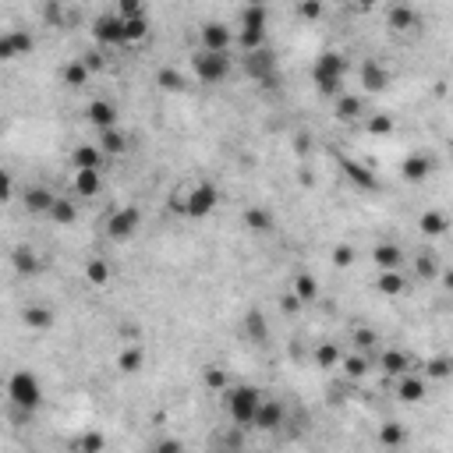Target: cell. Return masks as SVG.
<instances>
[{"label": "cell", "instance_id": "6da1fadb", "mask_svg": "<svg viewBox=\"0 0 453 453\" xmlns=\"http://www.w3.org/2000/svg\"><path fill=\"white\" fill-rule=\"evenodd\" d=\"M219 397H223L226 418H231L234 425H241V428L255 425V414H259V404H262V389H255L248 382H238V386H226Z\"/></svg>", "mask_w": 453, "mask_h": 453}, {"label": "cell", "instance_id": "7a4b0ae2", "mask_svg": "<svg viewBox=\"0 0 453 453\" xmlns=\"http://www.w3.org/2000/svg\"><path fill=\"white\" fill-rule=\"evenodd\" d=\"M8 400H11L22 414L40 411V404H43V382H40V375H32L29 368H18V372L8 379Z\"/></svg>", "mask_w": 453, "mask_h": 453}, {"label": "cell", "instance_id": "3957f363", "mask_svg": "<svg viewBox=\"0 0 453 453\" xmlns=\"http://www.w3.org/2000/svg\"><path fill=\"white\" fill-rule=\"evenodd\" d=\"M344 71H347V61H344L340 54L326 50V54H319L315 64H312V82H315L319 92L340 96V92H344V89H340V85H344Z\"/></svg>", "mask_w": 453, "mask_h": 453}, {"label": "cell", "instance_id": "277c9868", "mask_svg": "<svg viewBox=\"0 0 453 453\" xmlns=\"http://www.w3.org/2000/svg\"><path fill=\"white\" fill-rule=\"evenodd\" d=\"M216 202H219V191H216V184H209V181H198V184H191L181 198H177V209L188 216V219H205L212 209H216Z\"/></svg>", "mask_w": 453, "mask_h": 453}, {"label": "cell", "instance_id": "5b68a950", "mask_svg": "<svg viewBox=\"0 0 453 453\" xmlns=\"http://www.w3.org/2000/svg\"><path fill=\"white\" fill-rule=\"evenodd\" d=\"M191 71H195L198 82L216 85V82H223L226 75H231V54H212V50H202L198 47L191 54Z\"/></svg>", "mask_w": 453, "mask_h": 453}, {"label": "cell", "instance_id": "8992f818", "mask_svg": "<svg viewBox=\"0 0 453 453\" xmlns=\"http://www.w3.org/2000/svg\"><path fill=\"white\" fill-rule=\"evenodd\" d=\"M142 226V212H138V205H121V209H114L110 212V219H107V238H114V241H124V238H131L135 231Z\"/></svg>", "mask_w": 453, "mask_h": 453}, {"label": "cell", "instance_id": "52a82bcc", "mask_svg": "<svg viewBox=\"0 0 453 453\" xmlns=\"http://www.w3.org/2000/svg\"><path fill=\"white\" fill-rule=\"evenodd\" d=\"M245 75L255 78V82H262V85L270 89V85L277 82V57H273V50L262 47V50H255V54H245Z\"/></svg>", "mask_w": 453, "mask_h": 453}, {"label": "cell", "instance_id": "ba28073f", "mask_svg": "<svg viewBox=\"0 0 453 453\" xmlns=\"http://www.w3.org/2000/svg\"><path fill=\"white\" fill-rule=\"evenodd\" d=\"M92 40L103 47H124V18L117 11H103L92 22Z\"/></svg>", "mask_w": 453, "mask_h": 453}, {"label": "cell", "instance_id": "9c48e42d", "mask_svg": "<svg viewBox=\"0 0 453 453\" xmlns=\"http://www.w3.org/2000/svg\"><path fill=\"white\" fill-rule=\"evenodd\" d=\"M231 43H234V32L226 29L223 22H205V25H202V50L231 54Z\"/></svg>", "mask_w": 453, "mask_h": 453}, {"label": "cell", "instance_id": "30bf717a", "mask_svg": "<svg viewBox=\"0 0 453 453\" xmlns=\"http://www.w3.org/2000/svg\"><path fill=\"white\" fill-rule=\"evenodd\" d=\"M284 418H287V407H284V400L262 397V404H259V414H255V428H259V432H277V428L284 425Z\"/></svg>", "mask_w": 453, "mask_h": 453}, {"label": "cell", "instance_id": "8fae6325", "mask_svg": "<svg viewBox=\"0 0 453 453\" xmlns=\"http://www.w3.org/2000/svg\"><path fill=\"white\" fill-rule=\"evenodd\" d=\"M85 121L99 131H114L117 128V107L110 99H92V103H85Z\"/></svg>", "mask_w": 453, "mask_h": 453}, {"label": "cell", "instance_id": "7c38bea8", "mask_svg": "<svg viewBox=\"0 0 453 453\" xmlns=\"http://www.w3.org/2000/svg\"><path fill=\"white\" fill-rule=\"evenodd\" d=\"M32 47H36V43H32V36H29V32L11 29V32H4V36H0V61H15V57L29 54Z\"/></svg>", "mask_w": 453, "mask_h": 453}, {"label": "cell", "instance_id": "4fadbf2b", "mask_svg": "<svg viewBox=\"0 0 453 453\" xmlns=\"http://www.w3.org/2000/svg\"><path fill=\"white\" fill-rule=\"evenodd\" d=\"M432 167H435V159H432L428 152H411V156L400 163V174H404V181H411V184H421V181L432 174Z\"/></svg>", "mask_w": 453, "mask_h": 453}, {"label": "cell", "instance_id": "5bb4252c", "mask_svg": "<svg viewBox=\"0 0 453 453\" xmlns=\"http://www.w3.org/2000/svg\"><path fill=\"white\" fill-rule=\"evenodd\" d=\"M379 368H382L389 379H400V375L414 372V368H411V358H407L404 351H397V347H386V351L379 354Z\"/></svg>", "mask_w": 453, "mask_h": 453}, {"label": "cell", "instance_id": "9a60e30c", "mask_svg": "<svg viewBox=\"0 0 453 453\" xmlns=\"http://www.w3.org/2000/svg\"><path fill=\"white\" fill-rule=\"evenodd\" d=\"M425 375H414V372H407V375H400L397 379V397L404 400V404H421L425 400Z\"/></svg>", "mask_w": 453, "mask_h": 453}, {"label": "cell", "instance_id": "2e32d148", "mask_svg": "<svg viewBox=\"0 0 453 453\" xmlns=\"http://www.w3.org/2000/svg\"><path fill=\"white\" fill-rule=\"evenodd\" d=\"M372 262L379 266V273H386V270H400V266H404V248H400V245H393V241L375 245V248H372Z\"/></svg>", "mask_w": 453, "mask_h": 453}, {"label": "cell", "instance_id": "e0dca14e", "mask_svg": "<svg viewBox=\"0 0 453 453\" xmlns=\"http://www.w3.org/2000/svg\"><path fill=\"white\" fill-rule=\"evenodd\" d=\"M361 82H365V89H368V92H382V89L389 85V71H386L379 61H372V57H368V61L361 64Z\"/></svg>", "mask_w": 453, "mask_h": 453}, {"label": "cell", "instance_id": "ac0fdd59", "mask_svg": "<svg viewBox=\"0 0 453 453\" xmlns=\"http://www.w3.org/2000/svg\"><path fill=\"white\" fill-rule=\"evenodd\" d=\"M103 149L99 145H78L75 152H71V163H75V174L78 170H103Z\"/></svg>", "mask_w": 453, "mask_h": 453}, {"label": "cell", "instance_id": "d6986e66", "mask_svg": "<svg viewBox=\"0 0 453 453\" xmlns=\"http://www.w3.org/2000/svg\"><path fill=\"white\" fill-rule=\"evenodd\" d=\"M54 202H57V195H54L50 188H43V184L25 188V209H29V212H47V216H50Z\"/></svg>", "mask_w": 453, "mask_h": 453}, {"label": "cell", "instance_id": "ffe728a7", "mask_svg": "<svg viewBox=\"0 0 453 453\" xmlns=\"http://www.w3.org/2000/svg\"><path fill=\"white\" fill-rule=\"evenodd\" d=\"M418 226H421V234H428V238H442L449 231V216L439 212V209H428V212H421Z\"/></svg>", "mask_w": 453, "mask_h": 453}, {"label": "cell", "instance_id": "44dd1931", "mask_svg": "<svg viewBox=\"0 0 453 453\" xmlns=\"http://www.w3.org/2000/svg\"><path fill=\"white\" fill-rule=\"evenodd\" d=\"M340 170L358 184V188H365V191H375L379 188V181H375V174L372 170H365L361 163H354V159H340Z\"/></svg>", "mask_w": 453, "mask_h": 453}, {"label": "cell", "instance_id": "7402d4cb", "mask_svg": "<svg viewBox=\"0 0 453 453\" xmlns=\"http://www.w3.org/2000/svg\"><path fill=\"white\" fill-rule=\"evenodd\" d=\"M453 375V354H435L425 361V382H442Z\"/></svg>", "mask_w": 453, "mask_h": 453}, {"label": "cell", "instance_id": "603a6c76", "mask_svg": "<svg viewBox=\"0 0 453 453\" xmlns=\"http://www.w3.org/2000/svg\"><path fill=\"white\" fill-rule=\"evenodd\" d=\"M212 449H216V453H241V425H231V428L216 432Z\"/></svg>", "mask_w": 453, "mask_h": 453}, {"label": "cell", "instance_id": "cb8c5ba5", "mask_svg": "<svg viewBox=\"0 0 453 453\" xmlns=\"http://www.w3.org/2000/svg\"><path fill=\"white\" fill-rule=\"evenodd\" d=\"M99 188H103L99 170H78V174H75V191H78L82 198H96Z\"/></svg>", "mask_w": 453, "mask_h": 453}, {"label": "cell", "instance_id": "d4e9b609", "mask_svg": "<svg viewBox=\"0 0 453 453\" xmlns=\"http://www.w3.org/2000/svg\"><path fill=\"white\" fill-rule=\"evenodd\" d=\"M333 110H337V117H340V121H358V117L365 114V107H361V96H351V92H340Z\"/></svg>", "mask_w": 453, "mask_h": 453}, {"label": "cell", "instance_id": "484cf974", "mask_svg": "<svg viewBox=\"0 0 453 453\" xmlns=\"http://www.w3.org/2000/svg\"><path fill=\"white\" fill-rule=\"evenodd\" d=\"M379 294H386V298H397V294H404V287H407V277L400 273V270H386V273H379Z\"/></svg>", "mask_w": 453, "mask_h": 453}, {"label": "cell", "instance_id": "4316f807", "mask_svg": "<svg viewBox=\"0 0 453 453\" xmlns=\"http://www.w3.org/2000/svg\"><path fill=\"white\" fill-rule=\"evenodd\" d=\"M245 330H248V337H252L255 344H266V340H270V322H266V315H262L259 308H252V312L245 315Z\"/></svg>", "mask_w": 453, "mask_h": 453}, {"label": "cell", "instance_id": "83f0119b", "mask_svg": "<svg viewBox=\"0 0 453 453\" xmlns=\"http://www.w3.org/2000/svg\"><path fill=\"white\" fill-rule=\"evenodd\" d=\"M379 442H382L386 449H400V446L407 442L404 425H397V421H382V425H379Z\"/></svg>", "mask_w": 453, "mask_h": 453}, {"label": "cell", "instance_id": "f1b7e54d", "mask_svg": "<svg viewBox=\"0 0 453 453\" xmlns=\"http://www.w3.org/2000/svg\"><path fill=\"white\" fill-rule=\"evenodd\" d=\"M89 75H92V71H89L85 61L78 57V61H71V64L64 68V85H68V89H82V85L89 82Z\"/></svg>", "mask_w": 453, "mask_h": 453}, {"label": "cell", "instance_id": "f546056e", "mask_svg": "<svg viewBox=\"0 0 453 453\" xmlns=\"http://www.w3.org/2000/svg\"><path fill=\"white\" fill-rule=\"evenodd\" d=\"M99 149L107 152V156H121L124 149H128V138H124V131H99Z\"/></svg>", "mask_w": 453, "mask_h": 453}, {"label": "cell", "instance_id": "4dcf8cb0", "mask_svg": "<svg viewBox=\"0 0 453 453\" xmlns=\"http://www.w3.org/2000/svg\"><path fill=\"white\" fill-rule=\"evenodd\" d=\"M344 358H340V344H333V340H322L319 347H315V365L319 368H333V365H340Z\"/></svg>", "mask_w": 453, "mask_h": 453}, {"label": "cell", "instance_id": "1f68e13d", "mask_svg": "<svg viewBox=\"0 0 453 453\" xmlns=\"http://www.w3.org/2000/svg\"><path fill=\"white\" fill-rule=\"evenodd\" d=\"M245 223H248V231H255V234H270L273 231V216L266 209H245Z\"/></svg>", "mask_w": 453, "mask_h": 453}, {"label": "cell", "instance_id": "d6a6232c", "mask_svg": "<svg viewBox=\"0 0 453 453\" xmlns=\"http://www.w3.org/2000/svg\"><path fill=\"white\" fill-rule=\"evenodd\" d=\"M389 25L393 29H414L418 25V15H414V8H407V4H397V8H389Z\"/></svg>", "mask_w": 453, "mask_h": 453}, {"label": "cell", "instance_id": "836d02e7", "mask_svg": "<svg viewBox=\"0 0 453 453\" xmlns=\"http://www.w3.org/2000/svg\"><path fill=\"white\" fill-rule=\"evenodd\" d=\"M110 262L107 259H92V262H85V280L89 284H96V287H103V284H110Z\"/></svg>", "mask_w": 453, "mask_h": 453}, {"label": "cell", "instance_id": "e575fe53", "mask_svg": "<svg viewBox=\"0 0 453 453\" xmlns=\"http://www.w3.org/2000/svg\"><path fill=\"white\" fill-rule=\"evenodd\" d=\"M142 361H145V347H142V344H131V347L117 358V368H121V372H138Z\"/></svg>", "mask_w": 453, "mask_h": 453}, {"label": "cell", "instance_id": "d590c367", "mask_svg": "<svg viewBox=\"0 0 453 453\" xmlns=\"http://www.w3.org/2000/svg\"><path fill=\"white\" fill-rule=\"evenodd\" d=\"M75 216H78V209H75V202H71V198H57V202H54V209H50V219H57V226L75 223Z\"/></svg>", "mask_w": 453, "mask_h": 453}, {"label": "cell", "instance_id": "8d00e7d4", "mask_svg": "<svg viewBox=\"0 0 453 453\" xmlns=\"http://www.w3.org/2000/svg\"><path fill=\"white\" fill-rule=\"evenodd\" d=\"M266 18H270V11L252 4V8L241 11V29H259V32H266Z\"/></svg>", "mask_w": 453, "mask_h": 453}, {"label": "cell", "instance_id": "74e56055", "mask_svg": "<svg viewBox=\"0 0 453 453\" xmlns=\"http://www.w3.org/2000/svg\"><path fill=\"white\" fill-rule=\"evenodd\" d=\"M25 322H29L32 330H47V326H54V312L43 308V305H29V308H25Z\"/></svg>", "mask_w": 453, "mask_h": 453}, {"label": "cell", "instance_id": "f35d334b", "mask_svg": "<svg viewBox=\"0 0 453 453\" xmlns=\"http://www.w3.org/2000/svg\"><path fill=\"white\" fill-rule=\"evenodd\" d=\"M414 273H418L421 280H435V277H439V262H435V255H432V252H421V255L414 259Z\"/></svg>", "mask_w": 453, "mask_h": 453}, {"label": "cell", "instance_id": "ab89813d", "mask_svg": "<svg viewBox=\"0 0 453 453\" xmlns=\"http://www.w3.org/2000/svg\"><path fill=\"white\" fill-rule=\"evenodd\" d=\"M340 365H344V372H347L351 379H361V375H368V354H358V351H354V354H347Z\"/></svg>", "mask_w": 453, "mask_h": 453}, {"label": "cell", "instance_id": "60d3db41", "mask_svg": "<svg viewBox=\"0 0 453 453\" xmlns=\"http://www.w3.org/2000/svg\"><path fill=\"white\" fill-rule=\"evenodd\" d=\"M156 82H159V89H167V92H181V89H184V78H181L177 68H159Z\"/></svg>", "mask_w": 453, "mask_h": 453}, {"label": "cell", "instance_id": "b9f144b4", "mask_svg": "<svg viewBox=\"0 0 453 453\" xmlns=\"http://www.w3.org/2000/svg\"><path fill=\"white\" fill-rule=\"evenodd\" d=\"M294 294L301 298V305H305V301H315V294H319V284H315V277L301 273V277L294 280Z\"/></svg>", "mask_w": 453, "mask_h": 453}, {"label": "cell", "instance_id": "7bdbcfd3", "mask_svg": "<svg viewBox=\"0 0 453 453\" xmlns=\"http://www.w3.org/2000/svg\"><path fill=\"white\" fill-rule=\"evenodd\" d=\"M205 386L209 389H216V393H223L226 386H231V382H226V368H219V365H205Z\"/></svg>", "mask_w": 453, "mask_h": 453}, {"label": "cell", "instance_id": "ee69618b", "mask_svg": "<svg viewBox=\"0 0 453 453\" xmlns=\"http://www.w3.org/2000/svg\"><path fill=\"white\" fill-rule=\"evenodd\" d=\"M145 32H149V22H145V18H131V22H124V43H142V40H145Z\"/></svg>", "mask_w": 453, "mask_h": 453}, {"label": "cell", "instance_id": "f6af8a7d", "mask_svg": "<svg viewBox=\"0 0 453 453\" xmlns=\"http://www.w3.org/2000/svg\"><path fill=\"white\" fill-rule=\"evenodd\" d=\"M15 266H18V273H36L40 270V262H36V252L32 248H15Z\"/></svg>", "mask_w": 453, "mask_h": 453}, {"label": "cell", "instance_id": "bcb514c9", "mask_svg": "<svg viewBox=\"0 0 453 453\" xmlns=\"http://www.w3.org/2000/svg\"><path fill=\"white\" fill-rule=\"evenodd\" d=\"M397 124L389 114H368V135H389Z\"/></svg>", "mask_w": 453, "mask_h": 453}, {"label": "cell", "instance_id": "7dc6e473", "mask_svg": "<svg viewBox=\"0 0 453 453\" xmlns=\"http://www.w3.org/2000/svg\"><path fill=\"white\" fill-rule=\"evenodd\" d=\"M375 340H379V337H375V330H365V326H361V330H354V351H358V354H368V351L375 347Z\"/></svg>", "mask_w": 453, "mask_h": 453}, {"label": "cell", "instance_id": "c3c4849f", "mask_svg": "<svg viewBox=\"0 0 453 453\" xmlns=\"http://www.w3.org/2000/svg\"><path fill=\"white\" fill-rule=\"evenodd\" d=\"M117 15H121L124 22H131V18H145V4H138V0H121Z\"/></svg>", "mask_w": 453, "mask_h": 453}, {"label": "cell", "instance_id": "681fc988", "mask_svg": "<svg viewBox=\"0 0 453 453\" xmlns=\"http://www.w3.org/2000/svg\"><path fill=\"white\" fill-rule=\"evenodd\" d=\"M103 442H107V439H103L99 432H89V435L78 439V449H82V453H103Z\"/></svg>", "mask_w": 453, "mask_h": 453}, {"label": "cell", "instance_id": "f907efd6", "mask_svg": "<svg viewBox=\"0 0 453 453\" xmlns=\"http://www.w3.org/2000/svg\"><path fill=\"white\" fill-rule=\"evenodd\" d=\"M152 453H184V442H181L177 435H167V439H159V442L152 446Z\"/></svg>", "mask_w": 453, "mask_h": 453}, {"label": "cell", "instance_id": "816d5d0a", "mask_svg": "<svg viewBox=\"0 0 453 453\" xmlns=\"http://www.w3.org/2000/svg\"><path fill=\"white\" fill-rule=\"evenodd\" d=\"M351 259H354V252H351L347 245H340V248L333 252V262H337V266H351Z\"/></svg>", "mask_w": 453, "mask_h": 453}, {"label": "cell", "instance_id": "f5cc1de1", "mask_svg": "<svg viewBox=\"0 0 453 453\" xmlns=\"http://www.w3.org/2000/svg\"><path fill=\"white\" fill-rule=\"evenodd\" d=\"M280 308H284L287 315H294V312L301 308V298H298V294H287V298H280Z\"/></svg>", "mask_w": 453, "mask_h": 453}, {"label": "cell", "instance_id": "db71d44e", "mask_svg": "<svg viewBox=\"0 0 453 453\" xmlns=\"http://www.w3.org/2000/svg\"><path fill=\"white\" fill-rule=\"evenodd\" d=\"M43 15H47V22H57V25H61V18H64V8H61V4H47V8H43Z\"/></svg>", "mask_w": 453, "mask_h": 453}, {"label": "cell", "instance_id": "11a10c76", "mask_svg": "<svg viewBox=\"0 0 453 453\" xmlns=\"http://www.w3.org/2000/svg\"><path fill=\"white\" fill-rule=\"evenodd\" d=\"M298 15H301V18H319V15H322V4H301Z\"/></svg>", "mask_w": 453, "mask_h": 453}, {"label": "cell", "instance_id": "9f6ffc18", "mask_svg": "<svg viewBox=\"0 0 453 453\" xmlns=\"http://www.w3.org/2000/svg\"><path fill=\"white\" fill-rule=\"evenodd\" d=\"M442 280H446L442 287H449V291H453V270H446V273H442Z\"/></svg>", "mask_w": 453, "mask_h": 453}]
</instances>
